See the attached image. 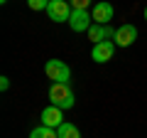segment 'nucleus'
I'll return each mask as SVG.
<instances>
[{
    "label": "nucleus",
    "instance_id": "nucleus-10",
    "mask_svg": "<svg viewBox=\"0 0 147 138\" xmlns=\"http://www.w3.org/2000/svg\"><path fill=\"white\" fill-rule=\"evenodd\" d=\"M57 136H59V138H81V131H79L76 126H74V123L64 121L61 126L57 128Z\"/></svg>",
    "mask_w": 147,
    "mask_h": 138
},
{
    "label": "nucleus",
    "instance_id": "nucleus-15",
    "mask_svg": "<svg viewBox=\"0 0 147 138\" xmlns=\"http://www.w3.org/2000/svg\"><path fill=\"white\" fill-rule=\"evenodd\" d=\"M145 20H147V5H145Z\"/></svg>",
    "mask_w": 147,
    "mask_h": 138
},
{
    "label": "nucleus",
    "instance_id": "nucleus-8",
    "mask_svg": "<svg viewBox=\"0 0 147 138\" xmlns=\"http://www.w3.org/2000/svg\"><path fill=\"white\" fill-rule=\"evenodd\" d=\"M39 118H42V126H49V128L57 131V128L64 123V111L59 106H52V104H49V106L42 111V116H39Z\"/></svg>",
    "mask_w": 147,
    "mask_h": 138
},
{
    "label": "nucleus",
    "instance_id": "nucleus-16",
    "mask_svg": "<svg viewBox=\"0 0 147 138\" xmlns=\"http://www.w3.org/2000/svg\"><path fill=\"white\" fill-rule=\"evenodd\" d=\"M5 3H7V0H0V5H5Z\"/></svg>",
    "mask_w": 147,
    "mask_h": 138
},
{
    "label": "nucleus",
    "instance_id": "nucleus-14",
    "mask_svg": "<svg viewBox=\"0 0 147 138\" xmlns=\"http://www.w3.org/2000/svg\"><path fill=\"white\" fill-rule=\"evenodd\" d=\"M0 89H3V91L10 89V79H7V77H0Z\"/></svg>",
    "mask_w": 147,
    "mask_h": 138
},
{
    "label": "nucleus",
    "instance_id": "nucleus-9",
    "mask_svg": "<svg viewBox=\"0 0 147 138\" xmlns=\"http://www.w3.org/2000/svg\"><path fill=\"white\" fill-rule=\"evenodd\" d=\"M115 37V32H113V27L110 25H91L88 27V40L93 44H98V42H103V40H113Z\"/></svg>",
    "mask_w": 147,
    "mask_h": 138
},
{
    "label": "nucleus",
    "instance_id": "nucleus-3",
    "mask_svg": "<svg viewBox=\"0 0 147 138\" xmlns=\"http://www.w3.org/2000/svg\"><path fill=\"white\" fill-rule=\"evenodd\" d=\"M74 8L69 0H52L47 8V17L52 22H69V17H71Z\"/></svg>",
    "mask_w": 147,
    "mask_h": 138
},
{
    "label": "nucleus",
    "instance_id": "nucleus-2",
    "mask_svg": "<svg viewBox=\"0 0 147 138\" xmlns=\"http://www.w3.org/2000/svg\"><path fill=\"white\" fill-rule=\"evenodd\" d=\"M44 74L49 77L52 81H59V84H69L71 81V67L61 59H49L44 64Z\"/></svg>",
    "mask_w": 147,
    "mask_h": 138
},
{
    "label": "nucleus",
    "instance_id": "nucleus-1",
    "mask_svg": "<svg viewBox=\"0 0 147 138\" xmlns=\"http://www.w3.org/2000/svg\"><path fill=\"white\" fill-rule=\"evenodd\" d=\"M49 101H52V106H59L61 111L74 109L76 96H74L71 84H59V81H52V86H49Z\"/></svg>",
    "mask_w": 147,
    "mask_h": 138
},
{
    "label": "nucleus",
    "instance_id": "nucleus-5",
    "mask_svg": "<svg viewBox=\"0 0 147 138\" xmlns=\"http://www.w3.org/2000/svg\"><path fill=\"white\" fill-rule=\"evenodd\" d=\"M113 15H115V10H113V5L108 0H98L93 5V10H91V17H93L96 25H108L113 20Z\"/></svg>",
    "mask_w": 147,
    "mask_h": 138
},
{
    "label": "nucleus",
    "instance_id": "nucleus-12",
    "mask_svg": "<svg viewBox=\"0 0 147 138\" xmlns=\"http://www.w3.org/2000/svg\"><path fill=\"white\" fill-rule=\"evenodd\" d=\"M49 3H52V0H27V8H30V10H34V12H39V10L47 12Z\"/></svg>",
    "mask_w": 147,
    "mask_h": 138
},
{
    "label": "nucleus",
    "instance_id": "nucleus-13",
    "mask_svg": "<svg viewBox=\"0 0 147 138\" xmlns=\"http://www.w3.org/2000/svg\"><path fill=\"white\" fill-rule=\"evenodd\" d=\"M69 3H71L74 10H88L93 5V0H69Z\"/></svg>",
    "mask_w": 147,
    "mask_h": 138
},
{
    "label": "nucleus",
    "instance_id": "nucleus-7",
    "mask_svg": "<svg viewBox=\"0 0 147 138\" xmlns=\"http://www.w3.org/2000/svg\"><path fill=\"white\" fill-rule=\"evenodd\" d=\"M135 40H137V27L135 25H120L115 30L113 42H115V47H130Z\"/></svg>",
    "mask_w": 147,
    "mask_h": 138
},
{
    "label": "nucleus",
    "instance_id": "nucleus-11",
    "mask_svg": "<svg viewBox=\"0 0 147 138\" xmlns=\"http://www.w3.org/2000/svg\"><path fill=\"white\" fill-rule=\"evenodd\" d=\"M30 138H59V136H57V131L49 128V126H37V128H32Z\"/></svg>",
    "mask_w": 147,
    "mask_h": 138
},
{
    "label": "nucleus",
    "instance_id": "nucleus-6",
    "mask_svg": "<svg viewBox=\"0 0 147 138\" xmlns=\"http://www.w3.org/2000/svg\"><path fill=\"white\" fill-rule=\"evenodd\" d=\"M91 25H93V17H91L88 10H74L71 17H69V27L74 32H88Z\"/></svg>",
    "mask_w": 147,
    "mask_h": 138
},
{
    "label": "nucleus",
    "instance_id": "nucleus-4",
    "mask_svg": "<svg viewBox=\"0 0 147 138\" xmlns=\"http://www.w3.org/2000/svg\"><path fill=\"white\" fill-rule=\"evenodd\" d=\"M113 54H115V42L113 40H103V42L93 44V49H91V59L98 64H105L113 59Z\"/></svg>",
    "mask_w": 147,
    "mask_h": 138
}]
</instances>
